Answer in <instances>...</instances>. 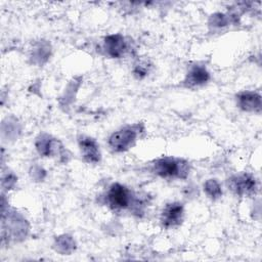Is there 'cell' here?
Instances as JSON below:
<instances>
[{
  "label": "cell",
  "mask_w": 262,
  "mask_h": 262,
  "mask_svg": "<svg viewBox=\"0 0 262 262\" xmlns=\"http://www.w3.org/2000/svg\"><path fill=\"white\" fill-rule=\"evenodd\" d=\"M155 171L161 177L184 178L188 173L187 163L172 158L160 159L155 163Z\"/></svg>",
  "instance_id": "obj_1"
},
{
  "label": "cell",
  "mask_w": 262,
  "mask_h": 262,
  "mask_svg": "<svg viewBox=\"0 0 262 262\" xmlns=\"http://www.w3.org/2000/svg\"><path fill=\"white\" fill-rule=\"evenodd\" d=\"M182 213H183V208L182 205L179 203H172L167 205L163 212H162V223L166 227L174 226L179 224L182 218Z\"/></svg>",
  "instance_id": "obj_5"
},
{
  "label": "cell",
  "mask_w": 262,
  "mask_h": 262,
  "mask_svg": "<svg viewBox=\"0 0 262 262\" xmlns=\"http://www.w3.org/2000/svg\"><path fill=\"white\" fill-rule=\"evenodd\" d=\"M205 190L206 192L213 199H216V198H219L222 193L221 191V188H220V185L218 184V182L214 179H211V180H208L205 184Z\"/></svg>",
  "instance_id": "obj_10"
},
{
  "label": "cell",
  "mask_w": 262,
  "mask_h": 262,
  "mask_svg": "<svg viewBox=\"0 0 262 262\" xmlns=\"http://www.w3.org/2000/svg\"><path fill=\"white\" fill-rule=\"evenodd\" d=\"M228 186L236 194L250 195L256 191V180L250 174H239L228 179Z\"/></svg>",
  "instance_id": "obj_4"
},
{
  "label": "cell",
  "mask_w": 262,
  "mask_h": 262,
  "mask_svg": "<svg viewBox=\"0 0 262 262\" xmlns=\"http://www.w3.org/2000/svg\"><path fill=\"white\" fill-rule=\"evenodd\" d=\"M137 137V130L134 127H125L110 137L108 143L111 147L117 151H122L130 147Z\"/></svg>",
  "instance_id": "obj_3"
},
{
  "label": "cell",
  "mask_w": 262,
  "mask_h": 262,
  "mask_svg": "<svg viewBox=\"0 0 262 262\" xmlns=\"http://www.w3.org/2000/svg\"><path fill=\"white\" fill-rule=\"evenodd\" d=\"M209 73L207 72V70L203 67H194L192 68L186 78V83L188 85H202L204 83H206L209 80Z\"/></svg>",
  "instance_id": "obj_9"
},
{
  "label": "cell",
  "mask_w": 262,
  "mask_h": 262,
  "mask_svg": "<svg viewBox=\"0 0 262 262\" xmlns=\"http://www.w3.org/2000/svg\"><path fill=\"white\" fill-rule=\"evenodd\" d=\"M106 202L108 206L115 210L125 209L131 203V193L125 186L115 183L107 191Z\"/></svg>",
  "instance_id": "obj_2"
},
{
  "label": "cell",
  "mask_w": 262,
  "mask_h": 262,
  "mask_svg": "<svg viewBox=\"0 0 262 262\" xmlns=\"http://www.w3.org/2000/svg\"><path fill=\"white\" fill-rule=\"evenodd\" d=\"M237 103L239 107L245 111L258 112L261 108V98L254 92H243L237 96Z\"/></svg>",
  "instance_id": "obj_8"
},
{
  "label": "cell",
  "mask_w": 262,
  "mask_h": 262,
  "mask_svg": "<svg viewBox=\"0 0 262 262\" xmlns=\"http://www.w3.org/2000/svg\"><path fill=\"white\" fill-rule=\"evenodd\" d=\"M226 23H227V21H226V18L224 17L223 14H216V15L213 16V24H214L215 26H218V27H220V26H225Z\"/></svg>",
  "instance_id": "obj_12"
},
{
  "label": "cell",
  "mask_w": 262,
  "mask_h": 262,
  "mask_svg": "<svg viewBox=\"0 0 262 262\" xmlns=\"http://www.w3.org/2000/svg\"><path fill=\"white\" fill-rule=\"evenodd\" d=\"M145 64H137L134 69V74L138 77V78H143L146 76L147 74V69L146 67H144Z\"/></svg>",
  "instance_id": "obj_11"
},
{
  "label": "cell",
  "mask_w": 262,
  "mask_h": 262,
  "mask_svg": "<svg viewBox=\"0 0 262 262\" xmlns=\"http://www.w3.org/2000/svg\"><path fill=\"white\" fill-rule=\"evenodd\" d=\"M103 46L106 53L112 57H120L126 50V42L123 36L119 34L107 36L104 39Z\"/></svg>",
  "instance_id": "obj_6"
},
{
  "label": "cell",
  "mask_w": 262,
  "mask_h": 262,
  "mask_svg": "<svg viewBox=\"0 0 262 262\" xmlns=\"http://www.w3.org/2000/svg\"><path fill=\"white\" fill-rule=\"evenodd\" d=\"M80 149L84 159L89 163H96L100 159L98 145L95 140L90 137H81L79 140Z\"/></svg>",
  "instance_id": "obj_7"
}]
</instances>
